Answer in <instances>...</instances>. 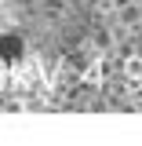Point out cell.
Here are the masks:
<instances>
[{
    "label": "cell",
    "mask_w": 142,
    "mask_h": 146,
    "mask_svg": "<svg viewBox=\"0 0 142 146\" xmlns=\"http://www.w3.org/2000/svg\"><path fill=\"white\" fill-rule=\"evenodd\" d=\"M127 77L131 80H142V58H131L127 62Z\"/></svg>",
    "instance_id": "obj_1"
}]
</instances>
